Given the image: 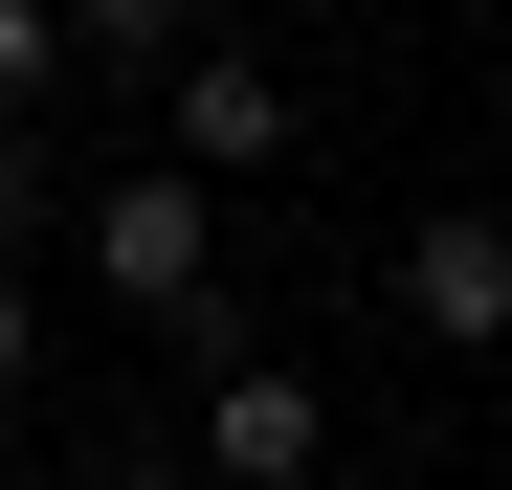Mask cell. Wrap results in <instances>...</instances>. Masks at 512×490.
<instances>
[{
  "instance_id": "cell-1",
  "label": "cell",
  "mask_w": 512,
  "mask_h": 490,
  "mask_svg": "<svg viewBox=\"0 0 512 490\" xmlns=\"http://www.w3.org/2000/svg\"><path fill=\"white\" fill-rule=\"evenodd\" d=\"M90 268H112V312H156V335H201V357H223V312H201V268H223V201L179 179V156L90 201Z\"/></svg>"
},
{
  "instance_id": "cell-4",
  "label": "cell",
  "mask_w": 512,
  "mask_h": 490,
  "mask_svg": "<svg viewBox=\"0 0 512 490\" xmlns=\"http://www.w3.org/2000/svg\"><path fill=\"white\" fill-rule=\"evenodd\" d=\"M268 156H290V67H268V45H201V67H179V179L223 201V179H268Z\"/></svg>"
},
{
  "instance_id": "cell-6",
  "label": "cell",
  "mask_w": 512,
  "mask_h": 490,
  "mask_svg": "<svg viewBox=\"0 0 512 490\" xmlns=\"http://www.w3.org/2000/svg\"><path fill=\"white\" fill-rule=\"evenodd\" d=\"M23 379H45V312H23V290H0V401H23Z\"/></svg>"
},
{
  "instance_id": "cell-2",
  "label": "cell",
  "mask_w": 512,
  "mask_h": 490,
  "mask_svg": "<svg viewBox=\"0 0 512 490\" xmlns=\"http://www.w3.org/2000/svg\"><path fill=\"white\" fill-rule=\"evenodd\" d=\"M201 468H223V490H312V468H334V401H312L290 357H223V379H201Z\"/></svg>"
},
{
  "instance_id": "cell-5",
  "label": "cell",
  "mask_w": 512,
  "mask_h": 490,
  "mask_svg": "<svg viewBox=\"0 0 512 490\" xmlns=\"http://www.w3.org/2000/svg\"><path fill=\"white\" fill-rule=\"evenodd\" d=\"M67 67H90V23H45V0H0V112H45Z\"/></svg>"
},
{
  "instance_id": "cell-3",
  "label": "cell",
  "mask_w": 512,
  "mask_h": 490,
  "mask_svg": "<svg viewBox=\"0 0 512 490\" xmlns=\"http://www.w3.org/2000/svg\"><path fill=\"white\" fill-rule=\"evenodd\" d=\"M401 335H446V357H490V335H512V223H490V201L401 223Z\"/></svg>"
}]
</instances>
